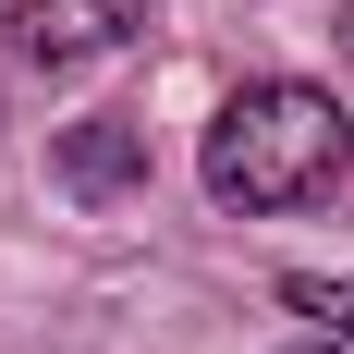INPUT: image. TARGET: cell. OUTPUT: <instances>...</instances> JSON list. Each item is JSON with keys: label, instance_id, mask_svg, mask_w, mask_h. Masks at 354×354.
<instances>
[{"label": "cell", "instance_id": "cell-3", "mask_svg": "<svg viewBox=\"0 0 354 354\" xmlns=\"http://www.w3.org/2000/svg\"><path fill=\"white\" fill-rule=\"evenodd\" d=\"M62 183L86 196V208H122V196H147V122L135 110H86V122H62Z\"/></svg>", "mask_w": 354, "mask_h": 354}, {"label": "cell", "instance_id": "cell-1", "mask_svg": "<svg viewBox=\"0 0 354 354\" xmlns=\"http://www.w3.org/2000/svg\"><path fill=\"white\" fill-rule=\"evenodd\" d=\"M342 171H354V122H342L330 86H306V73H257L245 98H220V122H208V196L245 208V220L318 208Z\"/></svg>", "mask_w": 354, "mask_h": 354}, {"label": "cell", "instance_id": "cell-4", "mask_svg": "<svg viewBox=\"0 0 354 354\" xmlns=\"http://www.w3.org/2000/svg\"><path fill=\"white\" fill-rule=\"evenodd\" d=\"M281 306H306V318H330V342H354V281H318V269H293Z\"/></svg>", "mask_w": 354, "mask_h": 354}, {"label": "cell", "instance_id": "cell-5", "mask_svg": "<svg viewBox=\"0 0 354 354\" xmlns=\"http://www.w3.org/2000/svg\"><path fill=\"white\" fill-rule=\"evenodd\" d=\"M342 62H354V0H342Z\"/></svg>", "mask_w": 354, "mask_h": 354}, {"label": "cell", "instance_id": "cell-2", "mask_svg": "<svg viewBox=\"0 0 354 354\" xmlns=\"http://www.w3.org/2000/svg\"><path fill=\"white\" fill-rule=\"evenodd\" d=\"M135 25H147V0H12V49H25L37 73L98 62V49H122Z\"/></svg>", "mask_w": 354, "mask_h": 354}, {"label": "cell", "instance_id": "cell-6", "mask_svg": "<svg viewBox=\"0 0 354 354\" xmlns=\"http://www.w3.org/2000/svg\"><path fill=\"white\" fill-rule=\"evenodd\" d=\"M318 354H354V342H318Z\"/></svg>", "mask_w": 354, "mask_h": 354}]
</instances>
